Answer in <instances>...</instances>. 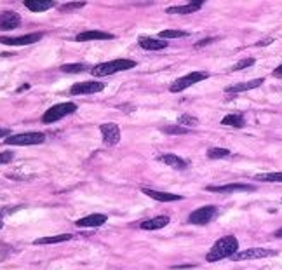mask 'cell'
<instances>
[{
	"label": "cell",
	"mask_w": 282,
	"mask_h": 270,
	"mask_svg": "<svg viewBox=\"0 0 282 270\" xmlns=\"http://www.w3.org/2000/svg\"><path fill=\"white\" fill-rule=\"evenodd\" d=\"M73 236L72 234H59V236H51V237H41L37 241H33L35 246H42V244H58V242H67Z\"/></svg>",
	"instance_id": "603a6c76"
},
{
	"label": "cell",
	"mask_w": 282,
	"mask_h": 270,
	"mask_svg": "<svg viewBox=\"0 0 282 270\" xmlns=\"http://www.w3.org/2000/svg\"><path fill=\"white\" fill-rule=\"evenodd\" d=\"M169 216H155V218L152 220H145L139 223V228L143 230H160L167 227V223H169Z\"/></svg>",
	"instance_id": "ffe728a7"
},
{
	"label": "cell",
	"mask_w": 282,
	"mask_h": 270,
	"mask_svg": "<svg viewBox=\"0 0 282 270\" xmlns=\"http://www.w3.org/2000/svg\"><path fill=\"white\" fill-rule=\"evenodd\" d=\"M86 6V2H70V4H63L59 6V11L61 12H68V11H75V9H82Z\"/></svg>",
	"instance_id": "4dcf8cb0"
},
{
	"label": "cell",
	"mask_w": 282,
	"mask_h": 270,
	"mask_svg": "<svg viewBox=\"0 0 282 270\" xmlns=\"http://www.w3.org/2000/svg\"><path fill=\"white\" fill-rule=\"evenodd\" d=\"M228 156H230V150H227V148H209L208 150L209 159H225Z\"/></svg>",
	"instance_id": "4316f807"
},
{
	"label": "cell",
	"mask_w": 282,
	"mask_h": 270,
	"mask_svg": "<svg viewBox=\"0 0 282 270\" xmlns=\"http://www.w3.org/2000/svg\"><path fill=\"white\" fill-rule=\"evenodd\" d=\"M136 66V61L133 60H113V61H107V63H99L91 68V73L94 77H108V75H113L117 72H126V70H133Z\"/></svg>",
	"instance_id": "7a4b0ae2"
},
{
	"label": "cell",
	"mask_w": 282,
	"mask_h": 270,
	"mask_svg": "<svg viewBox=\"0 0 282 270\" xmlns=\"http://www.w3.org/2000/svg\"><path fill=\"white\" fill-rule=\"evenodd\" d=\"M221 124L223 126H230V127H237V129H240V127L246 126V117H244V113H240V112L228 113L227 117L221 119Z\"/></svg>",
	"instance_id": "7402d4cb"
},
{
	"label": "cell",
	"mask_w": 282,
	"mask_h": 270,
	"mask_svg": "<svg viewBox=\"0 0 282 270\" xmlns=\"http://www.w3.org/2000/svg\"><path fill=\"white\" fill-rule=\"evenodd\" d=\"M253 185L248 183H230V185H219V187H214V185H209L208 192H216V194H233V192H254Z\"/></svg>",
	"instance_id": "7c38bea8"
},
{
	"label": "cell",
	"mask_w": 282,
	"mask_h": 270,
	"mask_svg": "<svg viewBox=\"0 0 282 270\" xmlns=\"http://www.w3.org/2000/svg\"><path fill=\"white\" fill-rule=\"evenodd\" d=\"M14 159V153L12 152H2L0 153V164H9Z\"/></svg>",
	"instance_id": "1f68e13d"
},
{
	"label": "cell",
	"mask_w": 282,
	"mask_h": 270,
	"mask_svg": "<svg viewBox=\"0 0 282 270\" xmlns=\"http://www.w3.org/2000/svg\"><path fill=\"white\" fill-rule=\"evenodd\" d=\"M275 237H277V239H282V228L277 230V232H275Z\"/></svg>",
	"instance_id": "8d00e7d4"
},
{
	"label": "cell",
	"mask_w": 282,
	"mask_h": 270,
	"mask_svg": "<svg viewBox=\"0 0 282 270\" xmlns=\"http://www.w3.org/2000/svg\"><path fill=\"white\" fill-rule=\"evenodd\" d=\"M254 65V57H244V60H240L239 63H235L232 66V72H239V70H246L249 68V66Z\"/></svg>",
	"instance_id": "f546056e"
},
{
	"label": "cell",
	"mask_w": 282,
	"mask_h": 270,
	"mask_svg": "<svg viewBox=\"0 0 282 270\" xmlns=\"http://www.w3.org/2000/svg\"><path fill=\"white\" fill-rule=\"evenodd\" d=\"M6 145H16V147H28V145H41L46 141V134L44 132H21V134L9 136L4 140Z\"/></svg>",
	"instance_id": "277c9868"
},
{
	"label": "cell",
	"mask_w": 282,
	"mask_h": 270,
	"mask_svg": "<svg viewBox=\"0 0 282 270\" xmlns=\"http://www.w3.org/2000/svg\"><path fill=\"white\" fill-rule=\"evenodd\" d=\"M277 251L274 249H265V247H249L244 251H237L232 256L233 262H242V260H259V258H268V256H275Z\"/></svg>",
	"instance_id": "8992f818"
},
{
	"label": "cell",
	"mask_w": 282,
	"mask_h": 270,
	"mask_svg": "<svg viewBox=\"0 0 282 270\" xmlns=\"http://www.w3.org/2000/svg\"><path fill=\"white\" fill-rule=\"evenodd\" d=\"M113 35L101 32V30H87V32H82L75 37L77 42H91V41H112Z\"/></svg>",
	"instance_id": "5bb4252c"
},
{
	"label": "cell",
	"mask_w": 282,
	"mask_h": 270,
	"mask_svg": "<svg viewBox=\"0 0 282 270\" xmlns=\"http://www.w3.org/2000/svg\"><path fill=\"white\" fill-rule=\"evenodd\" d=\"M187 35L188 32H183V30H164L158 33V38H183Z\"/></svg>",
	"instance_id": "d4e9b609"
},
{
	"label": "cell",
	"mask_w": 282,
	"mask_h": 270,
	"mask_svg": "<svg viewBox=\"0 0 282 270\" xmlns=\"http://www.w3.org/2000/svg\"><path fill=\"white\" fill-rule=\"evenodd\" d=\"M209 77L208 72H190L188 75H185V77H179L178 81H176L173 86L169 87L171 92H182L185 91L187 87L193 86V84L200 82V81H206V79Z\"/></svg>",
	"instance_id": "5b68a950"
},
{
	"label": "cell",
	"mask_w": 282,
	"mask_h": 270,
	"mask_svg": "<svg viewBox=\"0 0 282 270\" xmlns=\"http://www.w3.org/2000/svg\"><path fill=\"white\" fill-rule=\"evenodd\" d=\"M162 131L166 134H188V127H183V126H164Z\"/></svg>",
	"instance_id": "f1b7e54d"
},
{
	"label": "cell",
	"mask_w": 282,
	"mask_h": 270,
	"mask_svg": "<svg viewBox=\"0 0 282 270\" xmlns=\"http://www.w3.org/2000/svg\"><path fill=\"white\" fill-rule=\"evenodd\" d=\"M214 38H204V41H200V42H197L195 44V47H202V46H208V44H211L213 42Z\"/></svg>",
	"instance_id": "e575fe53"
},
{
	"label": "cell",
	"mask_w": 282,
	"mask_h": 270,
	"mask_svg": "<svg viewBox=\"0 0 282 270\" xmlns=\"http://www.w3.org/2000/svg\"><path fill=\"white\" fill-rule=\"evenodd\" d=\"M105 89V84L96 82V81H89V82H77L70 87V92L72 94H94V92H99Z\"/></svg>",
	"instance_id": "8fae6325"
},
{
	"label": "cell",
	"mask_w": 282,
	"mask_h": 270,
	"mask_svg": "<svg viewBox=\"0 0 282 270\" xmlns=\"http://www.w3.org/2000/svg\"><path fill=\"white\" fill-rule=\"evenodd\" d=\"M2 227H4V213L0 211V228H2Z\"/></svg>",
	"instance_id": "74e56055"
},
{
	"label": "cell",
	"mask_w": 282,
	"mask_h": 270,
	"mask_svg": "<svg viewBox=\"0 0 282 270\" xmlns=\"http://www.w3.org/2000/svg\"><path fill=\"white\" fill-rule=\"evenodd\" d=\"M61 70H63L65 73H80L84 70H87V66L82 63H73V65H63Z\"/></svg>",
	"instance_id": "83f0119b"
},
{
	"label": "cell",
	"mask_w": 282,
	"mask_h": 270,
	"mask_svg": "<svg viewBox=\"0 0 282 270\" xmlns=\"http://www.w3.org/2000/svg\"><path fill=\"white\" fill-rule=\"evenodd\" d=\"M141 192H143L145 196L160 202H173V201H182L183 199V196H176V194H169V192H158V190H152V188H141Z\"/></svg>",
	"instance_id": "ac0fdd59"
},
{
	"label": "cell",
	"mask_w": 282,
	"mask_h": 270,
	"mask_svg": "<svg viewBox=\"0 0 282 270\" xmlns=\"http://www.w3.org/2000/svg\"><path fill=\"white\" fill-rule=\"evenodd\" d=\"M272 75H274L275 79H282V65L277 66V68L274 70V72H272Z\"/></svg>",
	"instance_id": "d6a6232c"
},
{
	"label": "cell",
	"mask_w": 282,
	"mask_h": 270,
	"mask_svg": "<svg viewBox=\"0 0 282 270\" xmlns=\"http://www.w3.org/2000/svg\"><path fill=\"white\" fill-rule=\"evenodd\" d=\"M256 181H265V183H282V172H261L254 176Z\"/></svg>",
	"instance_id": "cb8c5ba5"
},
{
	"label": "cell",
	"mask_w": 282,
	"mask_h": 270,
	"mask_svg": "<svg viewBox=\"0 0 282 270\" xmlns=\"http://www.w3.org/2000/svg\"><path fill=\"white\" fill-rule=\"evenodd\" d=\"M9 134H11V131L7 127H0V138H9Z\"/></svg>",
	"instance_id": "836d02e7"
},
{
	"label": "cell",
	"mask_w": 282,
	"mask_h": 270,
	"mask_svg": "<svg viewBox=\"0 0 282 270\" xmlns=\"http://www.w3.org/2000/svg\"><path fill=\"white\" fill-rule=\"evenodd\" d=\"M139 47L145 51H160L166 49L167 42L160 41V38H153V37H139Z\"/></svg>",
	"instance_id": "d6986e66"
},
{
	"label": "cell",
	"mask_w": 282,
	"mask_h": 270,
	"mask_svg": "<svg viewBox=\"0 0 282 270\" xmlns=\"http://www.w3.org/2000/svg\"><path fill=\"white\" fill-rule=\"evenodd\" d=\"M108 221V216L107 215H101V213H94V215H89V216H84V218L75 221L78 228H96V227H101Z\"/></svg>",
	"instance_id": "4fadbf2b"
},
{
	"label": "cell",
	"mask_w": 282,
	"mask_h": 270,
	"mask_svg": "<svg viewBox=\"0 0 282 270\" xmlns=\"http://www.w3.org/2000/svg\"><path fill=\"white\" fill-rule=\"evenodd\" d=\"M204 6L202 0H195V2L190 4H185V6H173V7H167L166 12L167 14H192V12H197L199 9Z\"/></svg>",
	"instance_id": "2e32d148"
},
{
	"label": "cell",
	"mask_w": 282,
	"mask_h": 270,
	"mask_svg": "<svg viewBox=\"0 0 282 270\" xmlns=\"http://www.w3.org/2000/svg\"><path fill=\"white\" fill-rule=\"evenodd\" d=\"M73 112H77V105L73 101H67V103H58L54 107H51L46 113L42 115V122L44 124H52L58 122L67 115H72Z\"/></svg>",
	"instance_id": "3957f363"
},
{
	"label": "cell",
	"mask_w": 282,
	"mask_h": 270,
	"mask_svg": "<svg viewBox=\"0 0 282 270\" xmlns=\"http://www.w3.org/2000/svg\"><path fill=\"white\" fill-rule=\"evenodd\" d=\"M25 7L32 12H44L56 7V4L52 0H25Z\"/></svg>",
	"instance_id": "44dd1931"
},
{
	"label": "cell",
	"mask_w": 282,
	"mask_h": 270,
	"mask_svg": "<svg viewBox=\"0 0 282 270\" xmlns=\"http://www.w3.org/2000/svg\"><path fill=\"white\" fill-rule=\"evenodd\" d=\"M21 25V16L14 11L0 12V32H11Z\"/></svg>",
	"instance_id": "30bf717a"
},
{
	"label": "cell",
	"mask_w": 282,
	"mask_h": 270,
	"mask_svg": "<svg viewBox=\"0 0 282 270\" xmlns=\"http://www.w3.org/2000/svg\"><path fill=\"white\" fill-rule=\"evenodd\" d=\"M99 131L103 134V141L107 147H113L120 141V127L113 122H107V124H101Z\"/></svg>",
	"instance_id": "ba28073f"
},
{
	"label": "cell",
	"mask_w": 282,
	"mask_h": 270,
	"mask_svg": "<svg viewBox=\"0 0 282 270\" xmlns=\"http://www.w3.org/2000/svg\"><path fill=\"white\" fill-rule=\"evenodd\" d=\"M263 82H265V79H254V81H249V82L233 84V86L225 87V92H227V94H237V92H246V91H251V89H256V87L261 86Z\"/></svg>",
	"instance_id": "9a60e30c"
},
{
	"label": "cell",
	"mask_w": 282,
	"mask_h": 270,
	"mask_svg": "<svg viewBox=\"0 0 282 270\" xmlns=\"http://www.w3.org/2000/svg\"><path fill=\"white\" fill-rule=\"evenodd\" d=\"M157 161L166 164V166H169V167H174V169H187L188 167L187 161L178 156H174V153H162V156L157 157Z\"/></svg>",
	"instance_id": "e0dca14e"
},
{
	"label": "cell",
	"mask_w": 282,
	"mask_h": 270,
	"mask_svg": "<svg viewBox=\"0 0 282 270\" xmlns=\"http://www.w3.org/2000/svg\"><path fill=\"white\" fill-rule=\"evenodd\" d=\"M272 42H274V38H265V41L258 42L256 46H259V47H261V46H268V44H272Z\"/></svg>",
	"instance_id": "d590c367"
},
{
	"label": "cell",
	"mask_w": 282,
	"mask_h": 270,
	"mask_svg": "<svg viewBox=\"0 0 282 270\" xmlns=\"http://www.w3.org/2000/svg\"><path fill=\"white\" fill-rule=\"evenodd\" d=\"M218 213V207L216 206H202L199 209L192 211L188 216V223L192 225H208L211 220L214 218Z\"/></svg>",
	"instance_id": "52a82bcc"
},
{
	"label": "cell",
	"mask_w": 282,
	"mask_h": 270,
	"mask_svg": "<svg viewBox=\"0 0 282 270\" xmlns=\"http://www.w3.org/2000/svg\"><path fill=\"white\" fill-rule=\"evenodd\" d=\"M44 37V33H28L23 37H0V44L4 46H30V44L38 42Z\"/></svg>",
	"instance_id": "9c48e42d"
},
{
	"label": "cell",
	"mask_w": 282,
	"mask_h": 270,
	"mask_svg": "<svg viewBox=\"0 0 282 270\" xmlns=\"http://www.w3.org/2000/svg\"><path fill=\"white\" fill-rule=\"evenodd\" d=\"M237 251H239V241L233 236H225L214 242L213 247H211L208 255H206V260H208L209 263H214L225 258H232Z\"/></svg>",
	"instance_id": "6da1fadb"
},
{
	"label": "cell",
	"mask_w": 282,
	"mask_h": 270,
	"mask_svg": "<svg viewBox=\"0 0 282 270\" xmlns=\"http://www.w3.org/2000/svg\"><path fill=\"white\" fill-rule=\"evenodd\" d=\"M178 124H179V126H183V127H188V126H192V127H193V126H197V124H199V119L193 117V115L183 113V115H179Z\"/></svg>",
	"instance_id": "484cf974"
}]
</instances>
